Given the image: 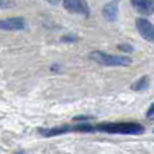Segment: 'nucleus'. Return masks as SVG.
<instances>
[{
    "mask_svg": "<svg viewBox=\"0 0 154 154\" xmlns=\"http://www.w3.org/2000/svg\"><path fill=\"white\" fill-rule=\"evenodd\" d=\"M97 131L108 134H122V135H139L145 133V127L138 123H100L96 126Z\"/></svg>",
    "mask_w": 154,
    "mask_h": 154,
    "instance_id": "obj_1",
    "label": "nucleus"
},
{
    "mask_svg": "<svg viewBox=\"0 0 154 154\" xmlns=\"http://www.w3.org/2000/svg\"><path fill=\"white\" fill-rule=\"evenodd\" d=\"M89 57L95 62L104 65V66H128L131 65V58L128 57L114 56V54H108L104 51H92Z\"/></svg>",
    "mask_w": 154,
    "mask_h": 154,
    "instance_id": "obj_2",
    "label": "nucleus"
},
{
    "mask_svg": "<svg viewBox=\"0 0 154 154\" xmlns=\"http://www.w3.org/2000/svg\"><path fill=\"white\" fill-rule=\"evenodd\" d=\"M64 8L72 14H80V15L88 16L91 14L89 5L87 0H62Z\"/></svg>",
    "mask_w": 154,
    "mask_h": 154,
    "instance_id": "obj_3",
    "label": "nucleus"
},
{
    "mask_svg": "<svg viewBox=\"0 0 154 154\" xmlns=\"http://www.w3.org/2000/svg\"><path fill=\"white\" fill-rule=\"evenodd\" d=\"M137 30L141 37L147 42H154V24L145 18H138L135 22Z\"/></svg>",
    "mask_w": 154,
    "mask_h": 154,
    "instance_id": "obj_4",
    "label": "nucleus"
},
{
    "mask_svg": "<svg viewBox=\"0 0 154 154\" xmlns=\"http://www.w3.org/2000/svg\"><path fill=\"white\" fill-rule=\"evenodd\" d=\"M27 27V22L23 18H8V19H3L0 22V29L2 30H24Z\"/></svg>",
    "mask_w": 154,
    "mask_h": 154,
    "instance_id": "obj_5",
    "label": "nucleus"
},
{
    "mask_svg": "<svg viewBox=\"0 0 154 154\" xmlns=\"http://www.w3.org/2000/svg\"><path fill=\"white\" fill-rule=\"evenodd\" d=\"M131 4L141 15L154 14V0H131Z\"/></svg>",
    "mask_w": 154,
    "mask_h": 154,
    "instance_id": "obj_6",
    "label": "nucleus"
},
{
    "mask_svg": "<svg viewBox=\"0 0 154 154\" xmlns=\"http://www.w3.org/2000/svg\"><path fill=\"white\" fill-rule=\"evenodd\" d=\"M118 5H119L118 0H111L103 7V15L108 22H115L118 19Z\"/></svg>",
    "mask_w": 154,
    "mask_h": 154,
    "instance_id": "obj_7",
    "label": "nucleus"
},
{
    "mask_svg": "<svg viewBox=\"0 0 154 154\" xmlns=\"http://www.w3.org/2000/svg\"><path fill=\"white\" fill-rule=\"evenodd\" d=\"M73 130L69 126H60V127H54V128H39L41 135L43 137H57V135H62V134H66L68 131Z\"/></svg>",
    "mask_w": 154,
    "mask_h": 154,
    "instance_id": "obj_8",
    "label": "nucleus"
},
{
    "mask_svg": "<svg viewBox=\"0 0 154 154\" xmlns=\"http://www.w3.org/2000/svg\"><path fill=\"white\" fill-rule=\"evenodd\" d=\"M131 88H133L134 91H137V92H143V91H146L147 88H149V77L147 76L141 77V79L137 80V81L131 85Z\"/></svg>",
    "mask_w": 154,
    "mask_h": 154,
    "instance_id": "obj_9",
    "label": "nucleus"
},
{
    "mask_svg": "<svg viewBox=\"0 0 154 154\" xmlns=\"http://www.w3.org/2000/svg\"><path fill=\"white\" fill-rule=\"evenodd\" d=\"M73 130L75 131H81V133H91V131L96 130V127H93L91 123H79V125H76L75 127H73Z\"/></svg>",
    "mask_w": 154,
    "mask_h": 154,
    "instance_id": "obj_10",
    "label": "nucleus"
},
{
    "mask_svg": "<svg viewBox=\"0 0 154 154\" xmlns=\"http://www.w3.org/2000/svg\"><path fill=\"white\" fill-rule=\"evenodd\" d=\"M92 119H93V116H85V115L73 118V120H75V122H80V120H82V122H88V120H92Z\"/></svg>",
    "mask_w": 154,
    "mask_h": 154,
    "instance_id": "obj_11",
    "label": "nucleus"
},
{
    "mask_svg": "<svg viewBox=\"0 0 154 154\" xmlns=\"http://www.w3.org/2000/svg\"><path fill=\"white\" fill-rule=\"evenodd\" d=\"M61 41H62V42H76L77 37H76V35H66V37H64Z\"/></svg>",
    "mask_w": 154,
    "mask_h": 154,
    "instance_id": "obj_12",
    "label": "nucleus"
},
{
    "mask_svg": "<svg viewBox=\"0 0 154 154\" xmlns=\"http://www.w3.org/2000/svg\"><path fill=\"white\" fill-rule=\"evenodd\" d=\"M147 119H154V103L152 106L149 107V109H147V114H146Z\"/></svg>",
    "mask_w": 154,
    "mask_h": 154,
    "instance_id": "obj_13",
    "label": "nucleus"
},
{
    "mask_svg": "<svg viewBox=\"0 0 154 154\" xmlns=\"http://www.w3.org/2000/svg\"><path fill=\"white\" fill-rule=\"evenodd\" d=\"M118 49H119V50H123V51H133L134 50L131 45H119Z\"/></svg>",
    "mask_w": 154,
    "mask_h": 154,
    "instance_id": "obj_14",
    "label": "nucleus"
},
{
    "mask_svg": "<svg viewBox=\"0 0 154 154\" xmlns=\"http://www.w3.org/2000/svg\"><path fill=\"white\" fill-rule=\"evenodd\" d=\"M50 2H51V3H57V2H58V0H50Z\"/></svg>",
    "mask_w": 154,
    "mask_h": 154,
    "instance_id": "obj_15",
    "label": "nucleus"
},
{
    "mask_svg": "<svg viewBox=\"0 0 154 154\" xmlns=\"http://www.w3.org/2000/svg\"><path fill=\"white\" fill-rule=\"evenodd\" d=\"M153 131H154V130H153Z\"/></svg>",
    "mask_w": 154,
    "mask_h": 154,
    "instance_id": "obj_16",
    "label": "nucleus"
}]
</instances>
